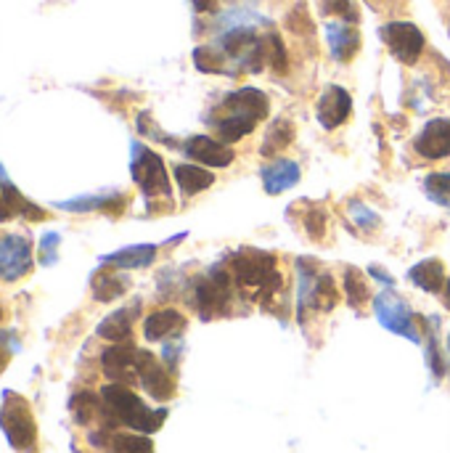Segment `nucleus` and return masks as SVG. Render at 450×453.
<instances>
[{"label":"nucleus","mask_w":450,"mask_h":453,"mask_svg":"<svg viewBox=\"0 0 450 453\" xmlns=\"http://www.w3.org/2000/svg\"><path fill=\"white\" fill-rule=\"evenodd\" d=\"M424 324V332H427V350H424V358H427V369L432 372L435 380H443L448 374V361L443 356V348H440V340H438V329H440V321L435 316L430 319H422Z\"/></svg>","instance_id":"obj_27"},{"label":"nucleus","mask_w":450,"mask_h":453,"mask_svg":"<svg viewBox=\"0 0 450 453\" xmlns=\"http://www.w3.org/2000/svg\"><path fill=\"white\" fill-rule=\"evenodd\" d=\"M443 300H446V308L450 311V276L448 281H446V289H443Z\"/></svg>","instance_id":"obj_41"},{"label":"nucleus","mask_w":450,"mask_h":453,"mask_svg":"<svg viewBox=\"0 0 450 453\" xmlns=\"http://www.w3.org/2000/svg\"><path fill=\"white\" fill-rule=\"evenodd\" d=\"M374 316H377V321H379L387 332H393V334H398V337H406V340L414 342V345H422V334H419V329H416L419 316H416V313L411 311V305H408L400 295H395L393 289H387V292H382V295L374 297Z\"/></svg>","instance_id":"obj_8"},{"label":"nucleus","mask_w":450,"mask_h":453,"mask_svg":"<svg viewBox=\"0 0 450 453\" xmlns=\"http://www.w3.org/2000/svg\"><path fill=\"white\" fill-rule=\"evenodd\" d=\"M225 265L236 289L244 292L252 303H271L284 284L278 260L265 250L241 247L225 260Z\"/></svg>","instance_id":"obj_2"},{"label":"nucleus","mask_w":450,"mask_h":453,"mask_svg":"<svg viewBox=\"0 0 450 453\" xmlns=\"http://www.w3.org/2000/svg\"><path fill=\"white\" fill-rule=\"evenodd\" d=\"M138 313H141V303H133L127 308H119V311L109 313L98 324L95 334L101 340H109V342H130L133 340V324H135Z\"/></svg>","instance_id":"obj_19"},{"label":"nucleus","mask_w":450,"mask_h":453,"mask_svg":"<svg viewBox=\"0 0 450 453\" xmlns=\"http://www.w3.org/2000/svg\"><path fill=\"white\" fill-rule=\"evenodd\" d=\"M369 276H371V279H377L379 284H385L387 289H393V287H395V279H393L387 271H382L379 265H371V268H369Z\"/></svg>","instance_id":"obj_37"},{"label":"nucleus","mask_w":450,"mask_h":453,"mask_svg":"<svg viewBox=\"0 0 450 453\" xmlns=\"http://www.w3.org/2000/svg\"><path fill=\"white\" fill-rule=\"evenodd\" d=\"M271 114V98L257 88H239L215 104L212 114L207 117V125L215 130V135L223 143H236L255 133L257 122H263Z\"/></svg>","instance_id":"obj_1"},{"label":"nucleus","mask_w":450,"mask_h":453,"mask_svg":"<svg viewBox=\"0 0 450 453\" xmlns=\"http://www.w3.org/2000/svg\"><path fill=\"white\" fill-rule=\"evenodd\" d=\"M302 178V170L294 159H284V157H276L273 162L263 165L260 167V180H263V188L265 194L271 196H278L289 188H294Z\"/></svg>","instance_id":"obj_16"},{"label":"nucleus","mask_w":450,"mask_h":453,"mask_svg":"<svg viewBox=\"0 0 450 453\" xmlns=\"http://www.w3.org/2000/svg\"><path fill=\"white\" fill-rule=\"evenodd\" d=\"M138 350L133 342H114L101 353V369L106 380L119 385H138Z\"/></svg>","instance_id":"obj_12"},{"label":"nucleus","mask_w":450,"mask_h":453,"mask_svg":"<svg viewBox=\"0 0 450 453\" xmlns=\"http://www.w3.org/2000/svg\"><path fill=\"white\" fill-rule=\"evenodd\" d=\"M109 453H154V443L143 433H109Z\"/></svg>","instance_id":"obj_28"},{"label":"nucleus","mask_w":450,"mask_h":453,"mask_svg":"<svg viewBox=\"0 0 450 453\" xmlns=\"http://www.w3.org/2000/svg\"><path fill=\"white\" fill-rule=\"evenodd\" d=\"M156 252H159L156 244H130L111 255H103L101 265L119 268V271H138V268H149L156 260Z\"/></svg>","instance_id":"obj_21"},{"label":"nucleus","mask_w":450,"mask_h":453,"mask_svg":"<svg viewBox=\"0 0 450 453\" xmlns=\"http://www.w3.org/2000/svg\"><path fill=\"white\" fill-rule=\"evenodd\" d=\"M194 66L204 74H231L225 56L215 45H199L194 48Z\"/></svg>","instance_id":"obj_29"},{"label":"nucleus","mask_w":450,"mask_h":453,"mask_svg":"<svg viewBox=\"0 0 450 453\" xmlns=\"http://www.w3.org/2000/svg\"><path fill=\"white\" fill-rule=\"evenodd\" d=\"M138 385L156 401L167 403L175 395V380L170 374V366H164L154 353L138 350Z\"/></svg>","instance_id":"obj_11"},{"label":"nucleus","mask_w":450,"mask_h":453,"mask_svg":"<svg viewBox=\"0 0 450 453\" xmlns=\"http://www.w3.org/2000/svg\"><path fill=\"white\" fill-rule=\"evenodd\" d=\"M408 279L414 287H419L422 292H430V295H438L446 289V265L438 260V257H430V260H422L416 263L411 271H408Z\"/></svg>","instance_id":"obj_24"},{"label":"nucleus","mask_w":450,"mask_h":453,"mask_svg":"<svg viewBox=\"0 0 450 453\" xmlns=\"http://www.w3.org/2000/svg\"><path fill=\"white\" fill-rule=\"evenodd\" d=\"M130 151H133L130 154V175H133L135 186L141 188V194L149 202L170 199L172 196V183H170L164 159L154 149H149V146H143L138 141L130 143Z\"/></svg>","instance_id":"obj_7"},{"label":"nucleus","mask_w":450,"mask_h":453,"mask_svg":"<svg viewBox=\"0 0 450 453\" xmlns=\"http://www.w3.org/2000/svg\"><path fill=\"white\" fill-rule=\"evenodd\" d=\"M414 151L422 159L438 162L450 157V117L430 119L414 138Z\"/></svg>","instance_id":"obj_15"},{"label":"nucleus","mask_w":450,"mask_h":453,"mask_svg":"<svg viewBox=\"0 0 450 453\" xmlns=\"http://www.w3.org/2000/svg\"><path fill=\"white\" fill-rule=\"evenodd\" d=\"M342 289H345V297L353 308H361L366 300H369V284H366V276L363 271H358L355 265H347L345 273H342Z\"/></svg>","instance_id":"obj_30"},{"label":"nucleus","mask_w":450,"mask_h":453,"mask_svg":"<svg viewBox=\"0 0 450 453\" xmlns=\"http://www.w3.org/2000/svg\"><path fill=\"white\" fill-rule=\"evenodd\" d=\"M90 289H93V300H98V303H114L122 295H127L130 279L125 273H119V268L101 265V271H95L93 279H90Z\"/></svg>","instance_id":"obj_22"},{"label":"nucleus","mask_w":450,"mask_h":453,"mask_svg":"<svg viewBox=\"0 0 450 453\" xmlns=\"http://www.w3.org/2000/svg\"><path fill=\"white\" fill-rule=\"evenodd\" d=\"M347 212H350L353 223H355L363 234H374V231L382 226V218H379L369 204H363L361 199H350V202H347Z\"/></svg>","instance_id":"obj_32"},{"label":"nucleus","mask_w":450,"mask_h":453,"mask_svg":"<svg viewBox=\"0 0 450 453\" xmlns=\"http://www.w3.org/2000/svg\"><path fill=\"white\" fill-rule=\"evenodd\" d=\"M424 194L430 202L450 207V173H430L424 178Z\"/></svg>","instance_id":"obj_31"},{"label":"nucleus","mask_w":450,"mask_h":453,"mask_svg":"<svg viewBox=\"0 0 450 453\" xmlns=\"http://www.w3.org/2000/svg\"><path fill=\"white\" fill-rule=\"evenodd\" d=\"M446 348H448V372H450V334H448V340H446Z\"/></svg>","instance_id":"obj_42"},{"label":"nucleus","mask_w":450,"mask_h":453,"mask_svg":"<svg viewBox=\"0 0 450 453\" xmlns=\"http://www.w3.org/2000/svg\"><path fill=\"white\" fill-rule=\"evenodd\" d=\"M172 178L183 196H196L215 183V175L204 165H196V162H178L172 167Z\"/></svg>","instance_id":"obj_23"},{"label":"nucleus","mask_w":450,"mask_h":453,"mask_svg":"<svg viewBox=\"0 0 450 453\" xmlns=\"http://www.w3.org/2000/svg\"><path fill=\"white\" fill-rule=\"evenodd\" d=\"M0 321H3V308H0Z\"/></svg>","instance_id":"obj_43"},{"label":"nucleus","mask_w":450,"mask_h":453,"mask_svg":"<svg viewBox=\"0 0 450 453\" xmlns=\"http://www.w3.org/2000/svg\"><path fill=\"white\" fill-rule=\"evenodd\" d=\"M326 42H329V50L337 61L347 64L358 56L361 50V32L355 24L350 21H329L326 24Z\"/></svg>","instance_id":"obj_17"},{"label":"nucleus","mask_w":450,"mask_h":453,"mask_svg":"<svg viewBox=\"0 0 450 453\" xmlns=\"http://www.w3.org/2000/svg\"><path fill=\"white\" fill-rule=\"evenodd\" d=\"M138 133L146 135V138H151V141H159V143H164V146H178L170 135H164V133L154 125V119L149 117V111H141V114H138Z\"/></svg>","instance_id":"obj_36"},{"label":"nucleus","mask_w":450,"mask_h":453,"mask_svg":"<svg viewBox=\"0 0 450 453\" xmlns=\"http://www.w3.org/2000/svg\"><path fill=\"white\" fill-rule=\"evenodd\" d=\"M8 361H11V348H5V345L0 342V374L5 372V366H8Z\"/></svg>","instance_id":"obj_40"},{"label":"nucleus","mask_w":450,"mask_h":453,"mask_svg":"<svg viewBox=\"0 0 450 453\" xmlns=\"http://www.w3.org/2000/svg\"><path fill=\"white\" fill-rule=\"evenodd\" d=\"M56 207L66 210V212H77V215H85V212L119 215L122 207H125V194H119V191H114V194H82V196H74V199L56 202Z\"/></svg>","instance_id":"obj_18"},{"label":"nucleus","mask_w":450,"mask_h":453,"mask_svg":"<svg viewBox=\"0 0 450 453\" xmlns=\"http://www.w3.org/2000/svg\"><path fill=\"white\" fill-rule=\"evenodd\" d=\"M180 151L191 162L204 165V167H228L236 157L228 143H223L220 138H212V135H191L180 143Z\"/></svg>","instance_id":"obj_13"},{"label":"nucleus","mask_w":450,"mask_h":453,"mask_svg":"<svg viewBox=\"0 0 450 453\" xmlns=\"http://www.w3.org/2000/svg\"><path fill=\"white\" fill-rule=\"evenodd\" d=\"M337 303V281L313 257H297V319L305 321L308 313H329Z\"/></svg>","instance_id":"obj_4"},{"label":"nucleus","mask_w":450,"mask_h":453,"mask_svg":"<svg viewBox=\"0 0 450 453\" xmlns=\"http://www.w3.org/2000/svg\"><path fill=\"white\" fill-rule=\"evenodd\" d=\"M0 430L13 451L27 453L37 443V425L32 406L24 395L5 390L3 393V406H0Z\"/></svg>","instance_id":"obj_6"},{"label":"nucleus","mask_w":450,"mask_h":453,"mask_svg":"<svg viewBox=\"0 0 450 453\" xmlns=\"http://www.w3.org/2000/svg\"><path fill=\"white\" fill-rule=\"evenodd\" d=\"M101 398L106 406V417L111 427H130L143 435H154L162 430L167 419V409H151L146 406L127 385L109 382L101 388Z\"/></svg>","instance_id":"obj_3"},{"label":"nucleus","mask_w":450,"mask_h":453,"mask_svg":"<svg viewBox=\"0 0 450 453\" xmlns=\"http://www.w3.org/2000/svg\"><path fill=\"white\" fill-rule=\"evenodd\" d=\"M233 297H236V284L231 279L228 265H212L210 273L194 279L191 284V305L196 308L202 321L228 316Z\"/></svg>","instance_id":"obj_5"},{"label":"nucleus","mask_w":450,"mask_h":453,"mask_svg":"<svg viewBox=\"0 0 450 453\" xmlns=\"http://www.w3.org/2000/svg\"><path fill=\"white\" fill-rule=\"evenodd\" d=\"M11 218H13V210L8 207V202H5V196L0 191V223H8Z\"/></svg>","instance_id":"obj_38"},{"label":"nucleus","mask_w":450,"mask_h":453,"mask_svg":"<svg viewBox=\"0 0 450 453\" xmlns=\"http://www.w3.org/2000/svg\"><path fill=\"white\" fill-rule=\"evenodd\" d=\"M183 329H186V316L175 308L156 311V313L146 316V321H143V337L149 342H164L170 337L183 334Z\"/></svg>","instance_id":"obj_20"},{"label":"nucleus","mask_w":450,"mask_h":453,"mask_svg":"<svg viewBox=\"0 0 450 453\" xmlns=\"http://www.w3.org/2000/svg\"><path fill=\"white\" fill-rule=\"evenodd\" d=\"M58 244H61V236L56 231H48L40 244H37V260L40 265H53L58 260Z\"/></svg>","instance_id":"obj_35"},{"label":"nucleus","mask_w":450,"mask_h":453,"mask_svg":"<svg viewBox=\"0 0 450 453\" xmlns=\"http://www.w3.org/2000/svg\"><path fill=\"white\" fill-rule=\"evenodd\" d=\"M379 37L385 40V45L390 48V53L398 61L408 64V66H414L422 58L424 45H427L424 32L414 21H387L379 29Z\"/></svg>","instance_id":"obj_9"},{"label":"nucleus","mask_w":450,"mask_h":453,"mask_svg":"<svg viewBox=\"0 0 450 453\" xmlns=\"http://www.w3.org/2000/svg\"><path fill=\"white\" fill-rule=\"evenodd\" d=\"M34 268V250L27 236L5 234L0 236V281H19Z\"/></svg>","instance_id":"obj_10"},{"label":"nucleus","mask_w":450,"mask_h":453,"mask_svg":"<svg viewBox=\"0 0 450 453\" xmlns=\"http://www.w3.org/2000/svg\"><path fill=\"white\" fill-rule=\"evenodd\" d=\"M353 114V98L342 85H329L316 101V117L324 130L342 127Z\"/></svg>","instance_id":"obj_14"},{"label":"nucleus","mask_w":450,"mask_h":453,"mask_svg":"<svg viewBox=\"0 0 450 453\" xmlns=\"http://www.w3.org/2000/svg\"><path fill=\"white\" fill-rule=\"evenodd\" d=\"M0 191H3V196H5V202H8V207L13 210V218H24V220H45L48 215H45V210L42 207H37L34 202H29L11 180H8V173H5V167L0 165Z\"/></svg>","instance_id":"obj_25"},{"label":"nucleus","mask_w":450,"mask_h":453,"mask_svg":"<svg viewBox=\"0 0 450 453\" xmlns=\"http://www.w3.org/2000/svg\"><path fill=\"white\" fill-rule=\"evenodd\" d=\"M326 210L318 204H305V215H302V228L310 236V242H321L326 236Z\"/></svg>","instance_id":"obj_33"},{"label":"nucleus","mask_w":450,"mask_h":453,"mask_svg":"<svg viewBox=\"0 0 450 453\" xmlns=\"http://www.w3.org/2000/svg\"><path fill=\"white\" fill-rule=\"evenodd\" d=\"M191 3H194V11H196V13H210V11L215 8L217 0H191Z\"/></svg>","instance_id":"obj_39"},{"label":"nucleus","mask_w":450,"mask_h":453,"mask_svg":"<svg viewBox=\"0 0 450 453\" xmlns=\"http://www.w3.org/2000/svg\"><path fill=\"white\" fill-rule=\"evenodd\" d=\"M294 141V125L286 117H278L268 125L263 143H260V154L263 157H278L281 151H286V146Z\"/></svg>","instance_id":"obj_26"},{"label":"nucleus","mask_w":450,"mask_h":453,"mask_svg":"<svg viewBox=\"0 0 450 453\" xmlns=\"http://www.w3.org/2000/svg\"><path fill=\"white\" fill-rule=\"evenodd\" d=\"M321 11L326 16H339L342 21H350V24H358V19H361V11H358L355 0H324Z\"/></svg>","instance_id":"obj_34"}]
</instances>
